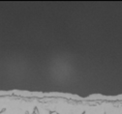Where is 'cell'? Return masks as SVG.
Returning a JSON list of instances; mask_svg holds the SVG:
<instances>
[{"label":"cell","mask_w":122,"mask_h":114,"mask_svg":"<svg viewBox=\"0 0 122 114\" xmlns=\"http://www.w3.org/2000/svg\"><path fill=\"white\" fill-rule=\"evenodd\" d=\"M43 104L50 111L57 114H82L86 107V104L70 103L61 99L50 100L47 103H43Z\"/></svg>","instance_id":"6da1fadb"},{"label":"cell","mask_w":122,"mask_h":114,"mask_svg":"<svg viewBox=\"0 0 122 114\" xmlns=\"http://www.w3.org/2000/svg\"><path fill=\"white\" fill-rule=\"evenodd\" d=\"M37 104V101H25L9 97H0V112L6 109H20L26 114H33Z\"/></svg>","instance_id":"7a4b0ae2"},{"label":"cell","mask_w":122,"mask_h":114,"mask_svg":"<svg viewBox=\"0 0 122 114\" xmlns=\"http://www.w3.org/2000/svg\"><path fill=\"white\" fill-rule=\"evenodd\" d=\"M106 114H122V103L121 104H112L106 103L102 104Z\"/></svg>","instance_id":"3957f363"},{"label":"cell","mask_w":122,"mask_h":114,"mask_svg":"<svg viewBox=\"0 0 122 114\" xmlns=\"http://www.w3.org/2000/svg\"><path fill=\"white\" fill-rule=\"evenodd\" d=\"M84 112L85 114H106L102 104H95V105L86 104Z\"/></svg>","instance_id":"277c9868"},{"label":"cell","mask_w":122,"mask_h":114,"mask_svg":"<svg viewBox=\"0 0 122 114\" xmlns=\"http://www.w3.org/2000/svg\"><path fill=\"white\" fill-rule=\"evenodd\" d=\"M36 108H37V111H38V114H51V111L48 109V108H46L43 104V103H39L37 104L36 105Z\"/></svg>","instance_id":"5b68a950"},{"label":"cell","mask_w":122,"mask_h":114,"mask_svg":"<svg viewBox=\"0 0 122 114\" xmlns=\"http://www.w3.org/2000/svg\"><path fill=\"white\" fill-rule=\"evenodd\" d=\"M51 114H57V113H55V112H53V113H51Z\"/></svg>","instance_id":"8992f818"},{"label":"cell","mask_w":122,"mask_h":114,"mask_svg":"<svg viewBox=\"0 0 122 114\" xmlns=\"http://www.w3.org/2000/svg\"><path fill=\"white\" fill-rule=\"evenodd\" d=\"M25 114H26V113H25Z\"/></svg>","instance_id":"52a82bcc"}]
</instances>
